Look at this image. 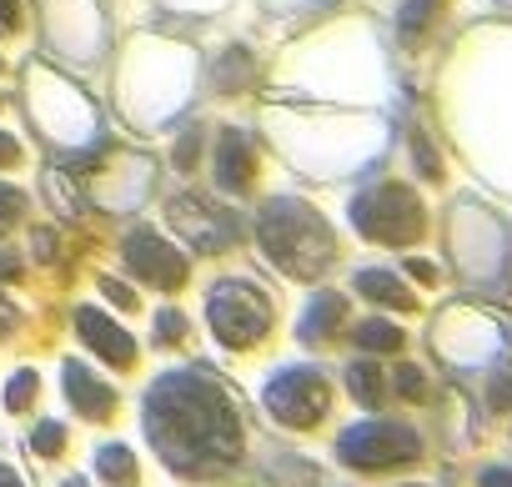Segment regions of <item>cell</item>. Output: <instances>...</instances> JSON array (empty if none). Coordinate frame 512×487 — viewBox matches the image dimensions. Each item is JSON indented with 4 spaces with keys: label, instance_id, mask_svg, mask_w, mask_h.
I'll use <instances>...</instances> for the list:
<instances>
[{
    "label": "cell",
    "instance_id": "1",
    "mask_svg": "<svg viewBox=\"0 0 512 487\" xmlns=\"http://www.w3.org/2000/svg\"><path fill=\"white\" fill-rule=\"evenodd\" d=\"M146 437L181 477H221L241 457V412L206 372H166L146 392Z\"/></svg>",
    "mask_w": 512,
    "mask_h": 487
},
{
    "label": "cell",
    "instance_id": "2",
    "mask_svg": "<svg viewBox=\"0 0 512 487\" xmlns=\"http://www.w3.org/2000/svg\"><path fill=\"white\" fill-rule=\"evenodd\" d=\"M256 231H262L267 257H272L287 277H317V272L332 262V231H327V221H322L312 206L292 201V196L272 201V206L262 211V221H256Z\"/></svg>",
    "mask_w": 512,
    "mask_h": 487
},
{
    "label": "cell",
    "instance_id": "3",
    "mask_svg": "<svg viewBox=\"0 0 512 487\" xmlns=\"http://www.w3.org/2000/svg\"><path fill=\"white\" fill-rule=\"evenodd\" d=\"M206 322L221 347H251L272 332V302L251 282H216L206 297Z\"/></svg>",
    "mask_w": 512,
    "mask_h": 487
},
{
    "label": "cell",
    "instance_id": "4",
    "mask_svg": "<svg viewBox=\"0 0 512 487\" xmlns=\"http://www.w3.org/2000/svg\"><path fill=\"white\" fill-rule=\"evenodd\" d=\"M352 221L367 241H387V247H402V241L422 236V201L407 186H372L367 196L352 201Z\"/></svg>",
    "mask_w": 512,
    "mask_h": 487
},
{
    "label": "cell",
    "instance_id": "5",
    "mask_svg": "<svg viewBox=\"0 0 512 487\" xmlns=\"http://www.w3.org/2000/svg\"><path fill=\"white\" fill-rule=\"evenodd\" d=\"M327 377L312 372V367H282L272 382H267V412L287 427H312L327 417Z\"/></svg>",
    "mask_w": 512,
    "mask_h": 487
},
{
    "label": "cell",
    "instance_id": "6",
    "mask_svg": "<svg viewBox=\"0 0 512 487\" xmlns=\"http://www.w3.org/2000/svg\"><path fill=\"white\" fill-rule=\"evenodd\" d=\"M417 452H422L417 432L397 422H362L337 437V457L347 467H397V462H412Z\"/></svg>",
    "mask_w": 512,
    "mask_h": 487
},
{
    "label": "cell",
    "instance_id": "7",
    "mask_svg": "<svg viewBox=\"0 0 512 487\" xmlns=\"http://www.w3.org/2000/svg\"><path fill=\"white\" fill-rule=\"evenodd\" d=\"M126 267H131L136 277L166 287V292H176V287L186 282L181 252H171V241H161L156 231H131V236H126Z\"/></svg>",
    "mask_w": 512,
    "mask_h": 487
},
{
    "label": "cell",
    "instance_id": "8",
    "mask_svg": "<svg viewBox=\"0 0 512 487\" xmlns=\"http://www.w3.org/2000/svg\"><path fill=\"white\" fill-rule=\"evenodd\" d=\"M171 221L196 241V252H226L231 241H236L231 216H221V211H211L206 201H191V196H181V201L171 206Z\"/></svg>",
    "mask_w": 512,
    "mask_h": 487
},
{
    "label": "cell",
    "instance_id": "9",
    "mask_svg": "<svg viewBox=\"0 0 512 487\" xmlns=\"http://www.w3.org/2000/svg\"><path fill=\"white\" fill-rule=\"evenodd\" d=\"M76 332L86 337V347L91 352H101L111 367H131L136 362V342L111 322V317H101L96 307H76Z\"/></svg>",
    "mask_w": 512,
    "mask_h": 487
},
{
    "label": "cell",
    "instance_id": "10",
    "mask_svg": "<svg viewBox=\"0 0 512 487\" xmlns=\"http://www.w3.org/2000/svg\"><path fill=\"white\" fill-rule=\"evenodd\" d=\"M61 377H66V397H71V407H76L81 417H96V422H101V417H111V412H116V392H111L106 382H96L86 367L66 362V372H61Z\"/></svg>",
    "mask_w": 512,
    "mask_h": 487
},
{
    "label": "cell",
    "instance_id": "11",
    "mask_svg": "<svg viewBox=\"0 0 512 487\" xmlns=\"http://www.w3.org/2000/svg\"><path fill=\"white\" fill-rule=\"evenodd\" d=\"M216 161H221V166H216L221 191H246V181H251V146H246L236 131L221 136V156H216Z\"/></svg>",
    "mask_w": 512,
    "mask_h": 487
},
{
    "label": "cell",
    "instance_id": "12",
    "mask_svg": "<svg viewBox=\"0 0 512 487\" xmlns=\"http://www.w3.org/2000/svg\"><path fill=\"white\" fill-rule=\"evenodd\" d=\"M357 292L362 297H372V302H387V307H397V312H412V292L397 282V277H387V272H357Z\"/></svg>",
    "mask_w": 512,
    "mask_h": 487
},
{
    "label": "cell",
    "instance_id": "13",
    "mask_svg": "<svg viewBox=\"0 0 512 487\" xmlns=\"http://www.w3.org/2000/svg\"><path fill=\"white\" fill-rule=\"evenodd\" d=\"M337 322H342V297L322 292V297L307 307V317H302V342H322Z\"/></svg>",
    "mask_w": 512,
    "mask_h": 487
},
{
    "label": "cell",
    "instance_id": "14",
    "mask_svg": "<svg viewBox=\"0 0 512 487\" xmlns=\"http://www.w3.org/2000/svg\"><path fill=\"white\" fill-rule=\"evenodd\" d=\"M96 467H101V477H106L111 487H136V462H131L126 447H101Z\"/></svg>",
    "mask_w": 512,
    "mask_h": 487
},
{
    "label": "cell",
    "instance_id": "15",
    "mask_svg": "<svg viewBox=\"0 0 512 487\" xmlns=\"http://www.w3.org/2000/svg\"><path fill=\"white\" fill-rule=\"evenodd\" d=\"M357 347L362 352H402V332L392 322H362L357 327Z\"/></svg>",
    "mask_w": 512,
    "mask_h": 487
},
{
    "label": "cell",
    "instance_id": "16",
    "mask_svg": "<svg viewBox=\"0 0 512 487\" xmlns=\"http://www.w3.org/2000/svg\"><path fill=\"white\" fill-rule=\"evenodd\" d=\"M347 382H352V397H357V402H367V407L382 402V372H377L372 362H357V367L347 372Z\"/></svg>",
    "mask_w": 512,
    "mask_h": 487
},
{
    "label": "cell",
    "instance_id": "17",
    "mask_svg": "<svg viewBox=\"0 0 512 487\" xmlns=\"http://www.w3.org/2000/svg\"><path fill=\"white\" fill-rule=\"evenodd\" d=\"M442 11V0H407V11H402V36H422V26Z\"/></svg>",
    "mask_w": 512,
    "mask_h": 487
},
{
    "label": "cell",
    "instance_id": "18",
    "mask_svg": "<svg viewBox=\"0 0 512 487\" xmlns=\"http://www.w3.org/2000/svg\"><path fill=\"white\" fill-rule=\"evenodd\" d=\"M36 392H41L36 372H16V377H11V392H6V407H11V412H21V407H26Z\"/></svg>",
    "mask_w": 512,
    "mask_h": 487
},
{
    "label": "cell",
    "instance_id": "19",
    "mask_svg": "<svg viewBox=\"0 0 512 487\" xmlns=\"http://www.w3.org/2000/svg\"><path fill=\"white\" fill-rule=\"evenodd\" d=\"M31 447H36L41 457H56V452L66 447V427H61V422H41L36 437H31Z\"/></svg>",
    "mask_w": 512,
    "mask_h": 487
},
{
    "label": "cell",
    "instance_id": "20",
    "mask_svg": "<svg viewBox=\"0 0 512 487\" xmlns=\"http://www.w3.org/2000/svg\"><path fill=\"white\" fill-rule=\"evenodd\" d=\"M181 332H186V317L181 312H161L156 317V342L166 347V342H181Z\"/></svg>",
    "mask_w": 512,
    "mask_h": 487
},
{
    "label": "cell",
    "instance_id": "21",
    "mask_svg": "<svg viewBox=\"0 0 512 487\" xmlns=\"http://www.w3.org/2000/svg\"><path fill=\"white\" fill-rule=\"evenodd\" d=\"M397 387H402V397H412V402L427 397V377H422L417 367H402V372H397Z\"/></svg>",
    "mask_w": 512,
    "mask_h": 487
},
{
    "label": "cell",
    "instance_id": "22",
    "mask_svg": "<svg viewBox=\"0 0 512 487\" xmlns=\"http://www.w3.org/2000/svg\"><path fill=\"white\" fill-rule=\"evenodd\" d=\"M26 211V196L16 186H0V221H16Z\"/></svg>",
    "mask_w": 512,
    "mask_h": 487
},
{
    "label": "cell",
    "instance_id": "23",
    "mask_svg": "<svg viewBox=\"0 0 512 487\" xmlns=\"http://www.w3.org/2000/svg\"><path fill=\"white\" fill-rule=\"evenodd\" d=\"M21 26V0H0V31H16Z\"/></svg>",
    "mask_w": 512,
    "mask_h": 487
},
{
    "label": "cell",
    "instance_id": "24",
    "mask_svg": "<svg viewBox=\"0 0 512 487\" xmlns=\"http://www.w3.org/2000/svg\"><path fill=\"white\" fill-rule=\"evenodd\" d=\"M0 277H6V282H16V277H21V262L11 257V247H6V241H0Z\"/></svg>",
    "mask_w": 512,
    "mask_h": 487
},
{
    "label": "cell",
    "instance_id": "25",
    "mask_svg": "<svg viewBox=\"0 0 512 487\" xmlns=\"http://www.w3.org/2000/svg\"><path fill=\"white\" fill-rule=\"evenodd\" d=\"M477 487H512V472H507V467H487Z\"/></svg>",
    "mask_w": 512,
    "mask_h": 487
},
{
    "label": "cell",
    "instance_id": "26",
    "mask_svg": "<svg viewBox=\"0 0 512 487\" xmlns=\"http://www.w3.org/2000/svg\"><path fill=\"white\" fill-rule=\"evenodd\" d=\"M16 161H21V146H16L6 131H0V166H16Z\"/></svg>",
    "mask_w": 512,
    "mask_h": 487
},
{
    "label": "cell",
    "instance_id": "27",
    "mask_svg": "<svg viewBox=\"0 0 512 487\" xmlns=\"http://www.w3.org/2000/svg\"><path fill=\"white\" fill-rule=\"evenodd\" d=\"M101 292H106L111 302H121V307H131V292H126V287H116V282H101Z\"/></svg>",
    "mask_w": 512,
    "mask_h": 487
},
{
    "label": "cell",
    "instance_id": "28",
    "mask_svg": "<svg viewBox=\"0 0 512 487\" xmlns=\"http://www.w3.org/2000/svg\"><path fill=\"white\" fill-rule=\"evenodd\" d=\"M407 272H412V277H417V282H432V277H437V272H432V267H427V262H412V267H407Z\"/></svg>",
    "mask_w": 512,
    "mask_h": 487
},
{
    "label": "cell",
    "instance_id": "29",
    "mask_svg": "<svg viewBox=\"0 0 512 487\" xmlns=\"http://www.w3.org/2000/svg\"><path fill=\"white\" fill-rule=\"evenodd\" d=\"M11 322H16V312H11L6 302H0V337H6V332H11Z\"/></svg>",
    "mask_w": 512,
    "mask_h": 487
},
{
    "label": "cell",
    "instance_id": "30",
    "mask_svg": "<svg viewBox=\"0 0 512 487\" xmlns=\"http://www.w3.org/2000/svg\"><path fill=\"white\" fill-rule=\"evenodd\" d=\"M0 487H21V477H16L11 467H0Z\"/></svg>",
    "mask_w": 512,
    "mask_h": 487
},
{
    "label": "cell",
    "instance_id": "31",
    "mask_svg": "<svg viewBox=\"0 0 512 487\" xmlns=\"http://www.w3.org/2000/svg\"><path fill=\"white\" fill-rule=\"evenodd\" d=\"M66 487H86V482H66Z\"/></svg>",
    "mask_w": 512,
    "mask_h": 487
}]
</instances>
